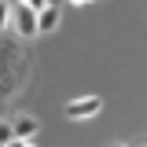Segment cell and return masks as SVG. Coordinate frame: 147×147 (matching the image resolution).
<instances>
[{"label": "cell", "mask_w": 147, "mask_h": 147, "mask_svg": "<svg viewBox=\"0 0 147 147\" xmlns=\"http://www.w3.org/2000/svg\"><path fill=\"white\" fill-rule=\"evenodd\" d=\"M7 30H15L18 37H33L37 33V11L18 0L15 7H11V15H7Z\"/></svg>", "instance_id": "obj_1"}, {"label": "cell", "mask_w": 147, "mask_h": 147, "mask_svg": "<svg viewBox=\"0 0 147 147\" xmlns=\"http://www.w3.org/2000/svg\"><path fill=\"white\" fill-rule=\"evenodd\" d=\"M99 110H103V99H99V96H81V99H70V103H66V118L85 121V118H96Z\"/></svg>", "instance_id": "obj_2"}, {"label": "cell", "mask_w": 147, "mask_h": 147, "mask_svg": "<svg viewBox=\"0 0 147 147\" xmlns=\"http://www.w3.org/2000/svg\"><path fill=\"white\" fill-rule=\"evenodd\" d=\"M37 118H30V114H18L15 121H11V132H15V140L18 144H33V136H37Z\"/></svg>", "instance_id": "obj_3"}, {"label": "cell", "mask_w": 147, "mask_h": 147, "mask_svg": "<svg viewBox=\"0 0 147 147\" xmlns=\"http://www.w3.org/2000/svg\"><path fill=\"white\" fill-rule=\"evenodd\" d=\"M55 26H59V4H44L37 11V33H48Z\"/></svg>", "instance_id": "obj_4"}, {"label": "cell", "mask_w": 147, "mask_h": 147, "mask_svg": "<svg viewBox=\"0 0 147 147\" xmlns=\"http://www.w3.org/2000/svg\"><path fill=\"white\" fill-rule=\"evenodd\" d=\"M0 144H15V132H11V121H0Z\"/></svg>", "instance_id": "obj_5"}, {"label": "cell", "mask_w": 147, "mask_h": 147, "mask_svg": "<svg viewBox=\"0 0 147 147\" xmlns=\"http://www.w3.org/2000/svg\"><path fill=\"white\" fill-rule=\"evenodd\" d=\"M7 15H11V4L0 0V30H7Z\"/></svg>", "instance_id": "obj_6"}, {"label": "cell", "mask_w": 147, "mask_h": 147, "mask_svg": "<svg viewBox=\"0 0 147 147\" xmlns=\"http://www.w3.org/2000/svg\"><path fill=\"white\" fill-rule=\"evenodd\" d=\"M22 4H26V7H33V11H40V7H44L48 0H22Z\"/></svg>", "instance_id": "obj_7"}, {"label": "cell", "mask_w": 147, "mask_h": 147, "mask_svg": "<svg viewBox=\"0 0 147 147\" xmlns=\"http://www.w3.org/2000/svg\"><path fill=\"white\" fill-rule=\"evenodd\" d=\"M70 4H77V7H81V4H92V0H70Z\"/></svg>", "instance_id": "obj_8"}, {"label": "cell", "mask_w": 147, "mask_h": 147, "mask_svg": "<svg viewBox=\"0 0 147 147\" xmlns=\"http://www.w3.org/2000/svg\"><path fill=\"white\" fill-rule=\"evenodd\" d=\"M48 4H63V0H48Z\"/></svg>", "instance_id": "obj_9"}]
</instances>
